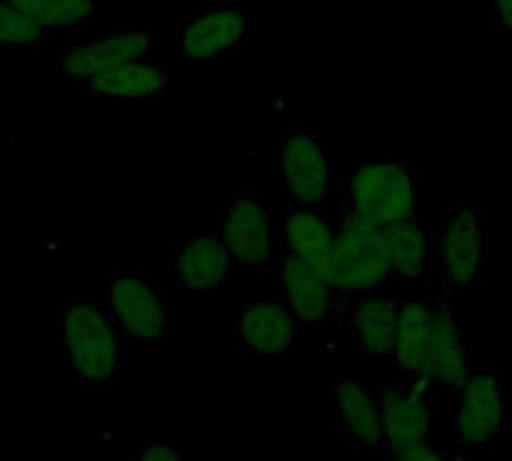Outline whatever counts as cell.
<instances>
[{
  "mask_svg": "<svg viewBox=\"0 0 512 461\" xmlns=\"http://www.w3.org/2000/svg\"><path fill=\"white\" fill-rule=\"evenodd\" d=\"M54 348L78 384H114L129 372V345L108 309L90 294H75L66 306L54 309Z\"/></svg>",
  "mask_w": 512,
  "mask_h": 461,
  "instance_id": "1",
  "label": "cell"
},
{
  "mask_svg": "<svg viewBox=\"0 0 512 461\" xmlns=\"http://www.w3.org/2000/svg\"><path fill=\"white\" fill-rule=\"evenodd\" d=\"M417 198L420 180L408 156H360L342 171L336 213L384 228L417 219Z\"/></svg>",
  "mask_w": 512,
  "mask_h": 461,
  "instance_id": "2",
  "label": "cell"
},
{
  "mask_svg": "<svg viewBox=\"0 0 512 461\" xmlns=\"http://www.w3.org/2000/svg\"><path fill=\"white\" fill-rule=\"evenodd\" d=\"M432 234V279L441 291L474 288L492 261V225L471 204L453 207Z\"/></svg>",
  "mask_w": 512,
  "mask_h": 461,
  "instance_id": "3",
  "label": "cell"
},
{
  "mask_svg": "<svg viewBox=\"0 0 512 461\" xmlns=\"http://www.w3.org/2000/svg\"><path fill=\"white\" fill-rule=\"evenodd\" d=\"M512 411L504 381L492 369H471L453 402L456 453L477 456L495 450L510 432Z\"/></svg>",
  "mask_w": 512,
  "mask_h": 461,
  "instance_id": "4",
  "label": "cell"
},
{
  "mask_svg": "<svg viewBox=\"0 0 512 461\" xmlns=\"http://www.w3.org/2000/svg\"><path fill=\"white\" fill-rule=\"evenodd\" d=\"M336 222L339 228H336V252H333V288L339 291L342 303L363 294L396 291L399 285L381 249L378 225H369L345 213H336Z\"/></svg>",
  "mask_w": 512,
  "mask_h": 461,
  "instance_id": "5",
  "label": "cell"
},
{
  "mask_svg": "<svg viewBox=\"0 0 512 461\" xmlns=\"http://www.w3.org/2000/svg\"><path fill=\"white\" fill-rule=\"evenodd\" d=\"M219 237L237 270H270L282 258L276 210L258 192L225 195V219Z\"/></svg>",
  "mask_w": 512,
  "mask_h": 461,
  "instance_id": "6",
  "label": "cell"
},
{
  "mask_svg": "<svg viewBox=\"0 0 512 461\" xmlns=\"http://www.w3.org/2000/svg\"><path fill=\"white\" fill-rule=\"evenodd\" d=\"M342 162L315 135H282V204L336 207Z\"/></svg>",
  "mask_w": 512,
  "mask_h": 461,
  "instance_id": "7",
  "label": "cell"
},
{
  "mask_svg": "<svg viewBox=\"0 0 512 461\" xmlns=\"http://www.w3.org/2000/svg\"><path fill=\"white\" fill-rule=\"evenodd\" d=\"M114 327L126 345H159L168 336V306L162 291L138 270L108 273V303Z\"/></svg>",
  "mask_w": 512,
  "mask_h": 461,
  "instance_id": "8",
  "label": "cell"
},
{
  "mask_svg": "<svg viewBox=\"0 0 512 461\" xmlns=\"http://www.w3.org/2000/svg\"><path fill=\"white\" fill-rule=\"evenodd\" d=\"M249 39L243 6L234 0L210 3L198 9L183 27L168 36L171 57L180 60H219L243 54Z\"/></svg>",
  "mask_w": 512,
  "mask_h": 461,
  "instance_id": "9",
  "label": "cell"
},
{
  "mask_svg": "<svg viewBox=\"0 0 512 461\" xmlns=\"http://www.w3.org/2000/svg\"><path fill=\"white\" fill-rule=\"evenodd\" d=\"M432 393L435 390L414 384V381L378 384V414H381V432L387 444V461L420 444L438 441Z\"/></svg>",
  "mask_w": 512,
  "mask_h": 461,
  "instance_id": "10",
  "label": "cell"
},
{
  "mask_svg": "<svg viewBox=\"0 0 512 461\" xmlns=\"http://www.w3.org/2000/svg\"><path fill=\"white\" fill-rule=\"evenodd\" d=\"M468 345H471V330L462 309L453 300H435V321L429 330L426 357L417 384L429 390L438 387L459 390L474 369L468 357Z\"/></svg>",
  "mask_w": 512,
  "mask_h": 461,
  "instance_id": "11",
  "label": "cell"
},
{
  "mask_svg": "<svg viewBox=\"0 0 512 461\" xmlns=\"http://www.w3.org/2000/svg\"><path fill=\"white\" fill-rule=\"evenodd\" d=\"M147 45H150V39H147V30L144 27L120 24L108 36L72 42L69 48H63L42 69V75H60V78L90 81V78H99V75L123 66V63H132V60L144 57L147 54Z\"/></svg>",
  "mask_w": 512,
  "mask_h": 461,
  "instance_id": "12",
  "label": "cell"
},
{
  "mask_svg": "<svg viewBox=\"0 0 512 461\" xmlns=\"http://www.w3.org/2000/svg\"><path fill=\"white\" fill-rule=\"evenodd\" d=\"M300 321L282 297L258 294L249 297L240 315L231 321V333L243 342L246 354L255 360H276L294 351L300 336Z\"/></svg>",
  "mask_w": 512,
  "mask_h": 461,
  "instance_id": "13",
  "label": "cell"
},
{
  "mask_svg": "<svg viewBox=\"0 0 512 461\" xmlns=\"http://www.w3.org/2000/svg\"><path fill=\"white\" fill-rule=\"evenodd\" d=\"M327 396L333 399L339 429L345 441L366 461H387V444L381 432L378 414V384H366L360 378H339L327 384Z\"/></svg>",
  "mask_w": 512,
  "mask_h": 461,
  "instance_id": "14",
  "label": "cell"
},
{
  "mask_svg": "<svg viewBox=\"0 0 512 461\" xmlns=\"http://www.w3.org/2000/svg\"><path fill=\"white\" fill-rule=\"evenodd\" d=\"M279 225V249L282 255H291L309 267H315L321 276L333 282V252H336V216H330L324 207H291L282 204L276 210Z\"/></svg>",
  "mask_w": 512,
  "mask_h": 461,
  "instance_id": "15",
  "label": "cell"
},
{
  "mask_svg": "<svg viewBox=\"0 0 512 461\" xmlns=\"http://www.w3.org/2000/svg\"><path fill=\"white\" fill-rule=\"evenodd\" d=\"M399 297H402V291H384V294L351 297L342 303L345 324H348L357 354L366 366H381V363H390V357H393Z\"/></svg>",
  "mask_w": 512,
  "mask_h": 461,
  "instance_id": "16",
  "label": "cell"
},
{
  "mask_svg": "<svg viewBox=\"0 0 512 461\" xmlns=\"http://www.w3.org/2000/svg\"><path fill=\"white\" fill-rule=\"evenodd\" d=\"M231 270H234V261L222 237L213 231L192 237L168 258V282L189 297H204L222 288Z\"/></svg>",
  "mask_w": 512,
  "mask_h": 461,
  "instance_id": "17",
  "label": "cell"
},
{
  "mask_svg": "<svg viewBox=\"0 0 512 461\" xmlns=\"http://www.w3.org/2000/svg\"><path fill=\"white\" fill-rule=\"evenodd\" d=\"M282 267V300L288 303V309L294 312V318L300 321V327H327L336 312L342 309V297L333 288V282L327 276H321L315 267L282 255L279 258Z\"/></svg>",
  "mask_w": 512,
  "mask_h": 461,
  "instance_id": "18",
  "label": "cell"
},
{
  "mask_svg": "<svg viewBox=\"0 0 512 461\" xmlns=\"http://www.w3.org/2000/svg\"><path fill=\"white\" fill-rule=\"evenodd\" d=\"M435 321V300L420 291H405L399 297V321H396V342H393V369L399 381L420 378V366L426 357L429 330Z\"/></svg>",
  "mask_w": 512,
  "mask_h": 461,
  "instance_id": "19",
  "label": "cell"
},
{
  "mask_svg": "<svg viewBox=\"0 0 512 461\" xmlns=\"http://www.w3.org/2000/svg\"><path fill=\"white\" fill-rule=\"evenodd\" d=\"M378 237L396 285L420 291V282L432 279V234L417 219H405L378 228Z\"/></svg>",
  "mask_w": 512,
  "mask_h": 461,
  "instance_id": "20",
  "label": "cell"
},
{
  "mask_svg": "<svg viewBox=\"0 0 512 461\" xmlns=\"http://www.w3.org/2000/svg\"><path fill=\"white\" fill-rule=\"evenodd\" d=\"M174 87V75L165 60L159 57H138L132 63H123L99 78L87 81L90 96L105 99H144V96H165Z\"/></svg>",
  "mask_w": 512,
  "mask_h": 461,
  "instance_id": "21",
  "label": "cell"
},
{
  "mask_svg": "<svg viewBox=\"0 0 512 461\" xmlns=\"http://www.w3.org/2000/svg\"><path fill=\"white\" fill-rule=\"evenodd\" d=\"M21 15L39 24L48 36H69L75 27L93 21L99 0H9Z\"/></svg>",
  "mask_w": 512,
  "mask_h": 461,
  "instance_id": "22",
  "label": "cell"
},
{
  "mask_svg": "<svg viewBox=\"0 0 512 461\" xmlns=\"http://www.w3.org/2000/svg\"><path fill=\"white\" fill-rule=\"evenodd\" d=\"M48 33L21 15L9 0H0V54H33Z\"/></svg>",
  "mask_w": 512,
  "mask_h": 461,
  "instance_id": "23",
  "label": "cell"
},
{
  "mask_svg": "<svg viewBox=\"0 0 512 461\" xmlns=\"http://www.w3.org/2000/svg\"><path fill=\"white\" fill-rule=\"evenodd\" d=\"M129 461H189V456L186 447L177 441H147L129 456Z\"/></svg>",
  "mask_w": 512,
  "mask_h": 461,
  "instance_id": "24",
  "label": "cell"
},
{
  "mask_svg": "<svg viewBox=\"0 0 512 461\" xmlns=\"http://www.w3.org/2000/svg\"><path fill=\"white\" fill-rule=\"evenodd\" d=\"M390 461H456V450L444 447L441 441H429V444H420L414 450H405V453L393 456Z\"/></svg>",
  "mask_w": 512,
  "mask_h": 461,
  "instance_id": "25",
  "label": "cell"
},
{
  "mask_svg": "<svg viewBox=\"0 0 512 461\" xmlns=\"http://www.w3.org/2000/svg\"><path fill=\"white\" fill-rule=\"evenodd\" d=\"M492 21L495 30L512 39V0H492Z\"/></svg>",
  "mask_w": 512,
  "mask_h": 461,
  "instance_id": "26",
  "label": "cell"
},
{
  "mask_svg": "<svg viewBox=\"0 0 512 461\" xmlns=\"http://www.w3.org/2000/svg\"><path fill=\"white\" fill-rule=\"evenodd\" d=\"M9 135H12V123H9V120H6V117L0 114V147H3L6 141H9Z\"/></svg>",
  "mask_w": 512,
  "mask_h": 461,
  "instance_id": "27",
  "label": "cell"
},
{
  "mask_svg": "<svg viewBox=\"0 0 512 461\" xmlns=\"http://www.w3.org/2000/svg\"><path fill=\"white\" fill-rule=\"evenodd\" d=\"M456 450V447H453ZM456 461H486V459H471V456H462V453H456Z\"/></svg>",
  "mask_w": 512,
  "mask_h": 461,
  "instance_id": "28",
  "label": "cell"
}]
</instances>
